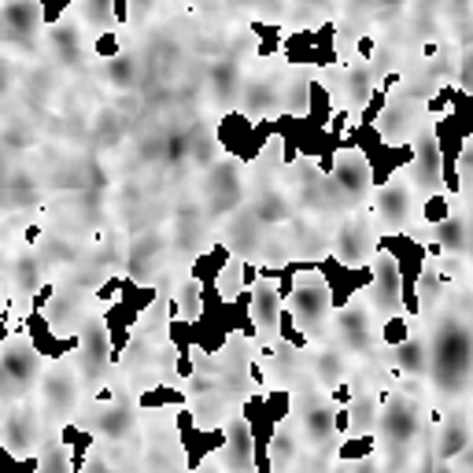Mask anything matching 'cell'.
Returning <instances> with one entry per match:
<instances>
[{
    "instance_id": "cell-1",
    "label": "cell",
    "mask_w": 473,
    "mask_h": 473,
    "mask_svg": "<svg viewBox=\"0 0 473 473\" xmlns=\"http://www.w3.org/2000/svg\"><path fill=\"white\" fill-rule=\"evenodd\" d=\"M337 30L318 26V30H296L285 37V59L288 63H337Z\"/></svg>"
},
{
    "instance_id": "cell-2",
    "label": "cell",
    "mask_w": 473,
    "mask_h": 473,
    "mask_svg": "<svg viewBox=\"0 0 473 473\" xmlns=\"http://www.w3.org/2000/svg\"><path fill=\"white\" fill-rule=\"evenodd\" d=\"M318 274H322L325 288H330V299H333L337 311H344L351 304L355 288L374 285V270L370 267H340V259H322Z\"/></svg>"
},
{
    "instance_id": "cell-3",
    "label": "cell",
    "mask_w": 473,
    "mask_h": 473,
    "mask_svg": "<svg viewBox=\"0 0 473 473\" xmlns=\"http://www.w3.org/2000/svg\"><path fill=\"white\" fill-rule=\"evenodd\" d=\"M22 325H26V333H30V348L37 355H45V359H59V355L82 351V333H74V337H52V330H48V322H45L41 311H26Z\"/></svg>"
},
{
    "instance_id": "cell-4",
    "label": "cell",
    "mask_w": 473,
    "mask_h": 473,
    "mask_svg": "<svg viewBox=\"0 0 473 473\" xmlns=\"http://www.w3.org/2000/svg\"><path fill=\"white\" fill-rule=\"evenodd\" d=\"M178 432H181V440H185V451H189L185 466H189L192 473L204 466V458H207V455L222 451V448H226V440H230V432H226V429L196 432V425H192V414H189V411H181V414H178Z\"/></svg>"
},
{
    "instance_id": "cell-5",
    "label": "cell",
    "mask_w": 473,
    "mask_h": 473,
    "mask_svg": "<svg viewBox=\"0 0 473 473\" xmlns=\"http://www.w3.org/2000/svg\"><path fill=\"white\" fill-rule=\"evenodd\" d=\"M218 141H222V148L233 152V155H241V160H255L259 148H262L255 122H252V118H244V115H226V118H222Z\"/></svg>"
},
{
    "instance_id": "cell-6",
    "label": "cell",
    "mask_w": 473,
    "mask_h": 473,
    "mask_svg": "<svg viewBox=\"0 0 473 473\" xmlns=\"http://www.w3.org/2000/svg\"><path fill=\"white\" fill-rule=\"evenodd\" d=\"M281 296L270 281H262L252 288V318H255V330L267 333V337H278V318H281Z\"/></svg>"
},
{
    "instance_id": "cell-7",
    "label": "cell",
    "mask_w": 473,
    "mask_h": 473,
    "mask_svg": "<svg viewBox=\"0 0 473 473\" xmlns=\"http://www.w3.org/2000/svg\"><path fill=\"white\" fill-rule=\"evenodd\" d=\"M337 330H340V337H344L348 348L366 351V348H370V307L348 304L344 311L337 314Z\"/></svg>"
},
{
    "instance_id": "cell-8",
    "label": "cell",
    "mask_w": 473,
    "mask_h": 473,
    "mask_svg": "<svg viewBox=\"0 0 473 473\" xmlns=\"http://www.w3.org/2000/svg\"><path fill=\"white\" fill-rule=\"evenodd\" d=\"M466 448H470V425H466V418L455 411V414L444 418V429L437 437V458L440 463H455Z\"/></svg>"
},
{
    "instance_id": "cell-9",
    "label": "cell",
    "mask_w": 473,
    "mask_h": 473,
    "mask_svg": "<svg viewBox=\"0 0 473 473\" xmlns=\"http://www.w3.org/2000/svg\"><path fill=\"white\" fill-rule=\"evenodd\" d=\"M292 296H296V318H299V322H322L325 311L333 307L325 281H322V285H296Z\"/></svg>"
},
{
    "instance_id": "cell-10",
    "label": "cell",
    "mask_w": 473,
    "mask_h": 473,
    "mask_svg": "<svg viewBox=\"0 0 473 473\" xmlns=\"http://www.w3.org/2000/svg\"><path fill=\"white\" fill-rule=\"evenodd\" d=\"M226 267H230V248L226 244H215V248H207V252L192 262V281L200 285V288H211V285L222 281Z\"/></svg>"
},
{
    "instance_id": "cell-11",
    "label": "cell",
    "mask_w": 473,
    "mask_h": 473,
    "mask_svg": "<svg viewBox=\"0 0 473 473\" xmlns=\"http://www.w3.org/2000/svg\"><path fill=\"white\" fill-rule=\"evenodd\" d=\"M414 163H418V185L422 189H432L444 181V163H440V148L432 137H422L414 148Z\"/></svg>"
},
{
    "instance_id": "cell-12",
    "label": "cell",
    "mask_w": 473,
    "mask_h": 473,
    "mask_svg": "<svg viewBox=\"0 0 473 473\" xmlns=\"http://www.w3.org/2000/svg\"><path fill=\"white\" fill-rule=\"evenodd\" d=\"M333 178H337L348 192H362L366 181H370V167H366V155L355 152V155H348V160H340L337 170H333Z\"/></svg>"
},
{
    "instance_id": "cell-13",
    "label": "cell",
    "mask_w": 473,
    "mask_h": 473,
    "mask_svg": "<svg viewBox=\"0 0 473 473\" xmlns=\"http://www.w3.org/2000/svg\"><path fill=\"white\" fill-rule=\"evenodd\" d=\"M396 362H400V370H403V374H411V377H425V370H429V348H425V340L411 337L403 348H396Z\"/></svg>"
},
{
    "instance_id": "cell-14",
    "label": "cell",
    "mask_w": 473,
    "mask_h": 473,
    "mask_svg": "<svg viewBox=\"0 0 473 473\" xmlns=\"http://www.w3.org/2000/svg\"><path fill=\"white\" fill-rule=\"evenodd\" d=\"M137 407L141 411H167V407H185V392H181L178 385H155L148 392H141L137 396Z\"/></svg>"
},
{
    "instance_id": "cell-15",
    "label": "cell",
    "mask_w": 473,
    "mask_h": 473,
    "mask_svg": "<svg viewBox=\"0 0 473 473\" xmlns=\"http://www.w3.org/2000/svg\"><path fill=\"white\" fill-rule=\"evenodd\" d=\"M377 451V437L374 432H362V437H348L337 444V458L340 463H362V458H370Z\"/></svg>"
},
{
    "instance_id": "cell-16",
    "label": "cell",
    "mask_w": 473,
    "mask_h": 473,
    "mask_svg": "<svg viewBox=\"0 0 473 473\" xmlns=\"http://www.w3.org/2000/svg\"><path fill=\"white\" fill-rule=\"evenodd\" d=\"M411 337H414V325H411V318H407V314H392V318L381 322V344L392 348V351L403 348Z\"/></svg>"
},
{
    "instance_id": "cell-17",
    "label": "cell",
    "mask_w": 473,
    "mask_h": 473,
    "mask_svg": "<svg viewBox=\"0 0 473 473\" xmlns=\"http://www.w3.org/2000/svg\"><path fill=\"white\" fill-rule=\"evenodd\" d=\"M278 340L288 348H296V351H304L311 344V337L299 330V318H296V311L292 307H281V318H278Z\"/></svg>"
},
{
    "instance_id": "cell-18",
    "label": "cell",
    "mask_w": 473,
    "mask_h": 473,
    "mask_svg": "<svg viewBox=\"0 0 473 473\" xmlns=\"http://www.w3.org/2000/svg\"><path fill=\"white\" fill-rule=\"evenodd\" d=\"M407 192L403 185H385V192H381V218L385 222H392V226H400V222L407 218Z\"/></svg>"
},
{
    "instance_id": "cell-19",
    "label": "cell",
    "mask_w": 473,
    "mask_h": 473,
    "mask_svg": "<svg viewBox=\"0 0 473 473\" xmlns=\"http://www.w3.org/2000/svg\"><path fill=\"white\" fill-rule=\"evenodd\" d=\"M307 429H311V437L318 440V444L337 440V432H333V403L311 407V411H307Z\"/></svg>"
},
{
    "instance_id": "cell-20",
    "label": "cell",
    "mask_w": 473,
    "mask_h": 473,
    "mask_svg": "<svg viewBox=\"0 0 473 473\" xmlns=\"http://www.w3.org/2000/svg\"><path fill=\"white\" fill-rule=\"evenodd\" d=\"M455 211H451V196L448 192H432V196H425V204H422V222L425 226H444Z\"/></svg>"
},
{
    "instance_id": "cell-21",
    "label": "cell",
    "mask_w": 473,
    "mask_h": 473,
    "mask_svg": "<svg viewBox=\"0 0 473 473\" xmlns=\"http://www.w3.org/2000/svg\"><path fill=\"white\" fill-rule=\"evenodd\" d=\"M437 241L444 244V252H466V222L451 215L444 226H437Z\"/></svg>"
},
{
    "instance_id": "cell-22",
    "label": "cell",
    "mask_w": 473,
    "mask_h": 473,
    "mask_svg": "<svg viewBox=\"0 0 473 473\" xmlns=\"http://www.w3.org/2000/svg\"><path fill=\"white\" fill-rule=\"evenodd\" d=\"M59 444H67V448H71V455H85L89 458V451H93V432H89V429H78L74 422H67V425H63L59 429Z\"/></svg>"
},
{
    "instance_id": "cell-23",
    "label": "cell",
    "mask_w": 473,
    "mask_h": 473,
    "mask_svg": "<svg viewBox=\"0 0 473 473\" xmlns=\"http://www.w3.org/2000/svg\"><path fill=\"white\" fill-rule=\"evenodd\" d=\"M252 30L259 34V56L267 59V56H274L278 48H285V41H281V26H267V22H255Z\"/></svg>"
},
{
    "instance_id": "cell-24",
    "label": "cell",
    "mask_w": 473,
    "mask_h": 473,
    "mask_svg": "<svg viewBox=\"0 0 473 473\" xmlns=\"http://www.w3.org/2000/svg\"><path fill=\"white\" fill-rule=\"evenodd\" d=\"M385 108H388V93H385V89H374V93H370V100L362 104L359 126L374 129V126H377V118H381V111H385Z\"/></svg>"
},
{
    "instance_id": "cell-25",
    "label": "cell",
    "mask_w": 473,
    "mask_h": 473,
    "mask_svg": "<svg viewBox=\"0 0 473 473\" xmlns=\"http://www.w3.org/2000/svg\"><path fill=\"white\" fill-rule=\"evenodd\" d=\"M458 97H463V89H455V85H444V89H437V93L429 97V104H425V111L429 115H451V108L458 104Z\"/></svg>"
},
{
    "instance_id": "cell-26",
    "label": "cell",
    "mask_w": 473,
    "mask_h": 473,
    "mask_svg": "<svg viewBox=\"0 0 473 473\" xmlns=\"http://www.w3.org/2000/svg\"><path fill=\"white\" fill-rule=\"evenodd\" d=\"M118 30H100L97 37H93V56L97 59H118Z\"/></svg>"
},
{
    "instance_id": "cell-27",
    "label": "cell",
    "mask_w": 473,
    "mask_h": 473,
    "mask_svg": "<svg viewBox=\"0 0 473 473\" xmlns=\"http://www.w3.org/2000/svg\"><path fill=\"white\" fill-rule=\"evenodd\" d=\"M355 400H359V392H355L351 381H337V385L330 388V403L333 407H351Z\"/></svg>"
},
{
    "instance_id": "cell-28",
    "label": "cell",
    "mask_w": 473,
    "mask_h": 473,
    "mask_svg": "<svg viewBox=\"0 0 473 473\" xmlns=\"http://www.w3.org/2000/svg\"><path fill=\"white\" fill-rule=\"evenodd\" d=\"M333 432H337V440L351 437V407H333Z\"/></svg>"
},
{
    "instance_id": "cell-29",
    "label": "cell",
    "mask_w": 473,
    "mask_h": 473,
    "mask_svg": "<svg viewBox=\"0 0 473 473\" xmlns=\"http://www.w3.org/2000/svg\"><path fill=\"white\" fill-rule=\"evenodd\" d=\"M122 288H126V278H118V274H115V278H108V281L97 288V299H100V304H111V299L122 292Z\"/></svg>"
},
{
    "instance_id": "cell-30",
    "label": "cell",
    "mask_w": 473,
    "mask_h": 473,
    "mask_svg": "<svg viewBox=\"0 0 473 473\" xmlns=\"http://www.w3.org/2000/svg\"><path fill=\"white\" fill-rule=\"evenodd\" d=\"M52 296H56V285H52V281H45V285L34 292V299H30V311H45V304H48Z\"/></svg>"
},
{
    "instance_id": "cell-31",
    "label": "cell",
    "mask_w": 473,
    "mask_h": 473,
    "mask_svg": "<svg viewBox=\"0 0 473 473\" xmlns=\"http://www.w3.org/2000/svg\"><path fill=\"white\" fill-rule=\"evenodd\" d=\"M374 52H377V41H374L370 34H362L359 41H355V56H359L362 63H366V59H374Z\"/></svg>"
},
{
    "instance_id": "cell-32",
    "label": "cell",
    "mask_w": 473,
    "mask_h": 473,
    "mask_svg": "<svg viewBox=\"0 0 473 473\" xmlns=\"http://www.w3.org/2000/svg\"><path fill=\"white\" fill-rule=\"evenodd\" d=\"M241 278H244V292H252V288L262 281V278H259V267H255V262H241Z\"/></svg>"
},
{
    "instance_id": "cell-33",
    "label": "cell",
    "mask_w": 473,
    "mask_h": 473,
    "mask_svg": "<svg viewBox=\"0 0 473 473\" xmlns=\"http://www.w3.org/2000/svg\"><path fill=\"white\" fill-rule=\"evenodd\" d=\"M63 11H67V4H63V0H59V4H41V22L52 26V22L63 15Z\"/></svg>"
},
{
    "instance_id": "cell-34",
    "label": "cell",
    "mask_w": 473,
    "mask_h": 473,
    "mask_svg": "<svg viewBox=\"0 0 473 473\" xmlns=\"http://www.w3.org/2000/svg\"><path fill=\"white\" fill-rule=\"evenodd\" d=\"M178 377L181 381L192 377V351H178Z\"/></svg>"
},
{
    "instance_id": "cell-35",
    "label": "cell",
    "mask_w": 473,
    "mask_h": 473,
    "mask_svg": "<svg viewBox=\"0 0 473 473\" xmlns=\"http://www.w3.org/2000/svg\"><path fill=\"white\" fill-rule=\"evenodd\" d=\"M111 19H115L118 26L129 22V4H126V0H115V4H111Z\"/></svg>"
},
{
    "instance_id": "cell-36",
    "label": "cell",
    "mask_w": 473,
    "mask_h": 473,
    "mask_svg": "<svg viewBox=\"0 0 473 473\" xmlns=\"http://www.w3.org/2000/svg\"><path fill=\"white\" fill-rule=\"evenodd\" d=\"M400 82H403V74H400V71H388V74L377 82V89H385V93H392V89H396Z\"/></svg>"
},
{
    "instance_id": "cell-37",
    "label": "cell",
    "mask_w": 473,
    "mask_h": 473,
    "mask_svg": "<svg viewBox=\"0 0 473 473\" xmlns=\"http://www.w3.org/2000/svg\"><path fill=\"white\" fill-rule=\"evenodd\" d=\"M248 374H252V385H259V388H267V374H262V366L252 359L248 362Z\"/></svg>"
},
{
    "instance_id": "cell-38",
    "label": "cell",
    "mask_w": 473,
    "mask_h": 473,
    "mask_svg": "<svg viewBox=\"0 0 473 473\" xmlns=\"http://www.w3.org/2000/svg\"><path fill=\"white\" fill-rule=\"evenodd\" d=\"M45 473H71V470L63 466V458H59V455H48V466H45Z\"/></svg>"
},
{
    "instance_id": "cell-39",
    "label": "cell",
    "mask_w": 473,
    "mask_h": 473,
    "mask_svg": "<svg viewBox=\"0 0 473 473\" xmlns=\"http://www.w3.org/2000/svg\"><path fill=\"white\" fill-rule=\"evenodd\" d=\"M115 400V388H100L97 392V403H111Z\"/></svg>"
},
{
    "instance_id": "cell-40",
    "label": "cell",
    "mask_w": 473,
    "mask_h": 473,
    "mask_svg": "<svg viewBox=\"0 0 473 473\" xmlns=\"http://www.w3.org/2000/svg\"><path fill=\"white\" fill-rule=\"evenodd\" d=\"M37 236H41V226H30V230H26V241H30V244L37 241Z\"/></svg>"
}]
</instances>
